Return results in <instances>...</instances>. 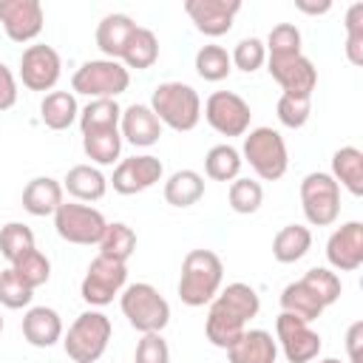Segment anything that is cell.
Listing matches in <instances>:
<instances>
[{
    "label": "cell",
    "mask_w": 363,
    "mask_h": 363,
    "mask_svg": "<svg viewBox=\"0 0 363 363\" xmlns=\"http://www.w3.org/2000/svg\"><path fill=\"white\" fill-rule=\"evenodd\" d=\"M258 312H261L258 292L244 281H233L224 289H218V295L210 301L207 320H204V335L213 346L230 349L247 332V323Z\"/></svg>",
    "instance_id": "cell-1"
},
{
    "label": "cell",
    "mask_w": 363,
    "mask_h": 363,
    "mask_svg": "<svg viewBox=\"0 0 363 363\" xmlns=\"http://www.w3.org/2000/svg\"><path fill=\"white\" fill-rule=\"evenodd\" d=\"M224 281V264L213 250H190L182 261L179 275V298L184 306H204L210 303Z\"/></svg>",
    "instance_id": "cell-2"
},
{
    "label": "cell",
    "mask_w": 363,
    "mask_h": 363,
    "mask_svg": "<svg viewBox=\"0 0 363 363\" xmlns=\"http://www.w3.org/2000/svg\"><path fill=\"white\" fill-rule=\"evenodd\" d=\"M150 111L170 130L187 133L201 119V99H199V94H196L193 85L170 79V82H159L153 88V94H150Z\"/></svg>",
    "instance_id": "cell-3"
},
{
    "label": "cell",
    "mask_w": 363,
    "mask_h": 363,
    "mask_svg": "<svg viewBox=\"0 0 363 363\" xmlns=\"http://www.w3.org/2000/svg\"><path fill=\"white\" fill-rule=\"evenodd\" d=\"M241 162H250L255 176L261 182H278L286 167H289V153L286 142L275 128H252L244 133V147H241Z\"/></svg>",
    "instance_id": "cell-4"
},
{
    "label": "cell",
    "mask_w": 363,
    "mask_h": 363,
    "mask_svg": "<svg viewBox=\"0 0 363 363\" xmlns=\"http://www.w3.org/2000/svg\"><path fill=\"white\" fill-rule=\"evenodd\" d=\"M111 332H113L111 318L99 309H88V312L77 315V320L68 326V332L62 337L65 354L74 363H96L108 349Z\"/></svg>",
    "instance_id": "cell-5"
},
{
    "label": "cell",
    "mask_w": 363,
    "mask_h": 363,
    "mask_svg": "<svg viewBox=\"0 0 363 363\" xmlns=\"http://www.w3.org/2000/svg\"><path fill=\"white\" fill-rule=\"evenodd\" d=\"M119 306L128 323L142 335L162 332L170 323V303L164 301V295H159L153 284H128L119 295Z\"/></svg>",
    "instance_id": "cell-6"
},
{
    "label": "cell",
    "mask_w": 363,
    "mask_h": 363,
    "mask_svg": "<svg viewBox=\"0 0 363 363\" xmlns=\"http://www.w3.org/2000/svg\"><path fill=\"white\" fill-rule=\"evenodd\" d=\"M130 85V71L119 60H88L71 77V91L91 99H116Z\"/></svg>",
    "instance_id": "cell-7"
},
{
    "label": "cell",
    "mask_w": 363,
    "mask_h": 363,
    "mask_svg": "<svg viewBox=\"0 0 363 363\" xmlns=\"http://www.w3.org/2000/svg\"><path fill=\"white\" fill-rule=\"evenodd\" d=\"M301 207L312 227H329L340 216V184L323 173H306L301 182Z\"/></svg>",
    "instance_id": "cell-8"
},
{
    "label": "cell",
    "mask_w": 363,
    "mask_h": 363,
    "mask_svg": "<svg viewBox=\"0 0 363 363\" xmlns=\"http://www.w3.org/2000/svg\"><path fill=\"white\" fill-rule=\"evenodd\" d=\"M54 227H57V235L68 244H79V247H91V244H99L108 221L105 216L91 207V204H82V201H62L60 210L54 213Z\"/></svg>",
    "instance_id": "cell-9"
},
{
    "label": "cell",
    "mask_w": 363,
    "mask_h": 363,
    "mask_svg": "<svg viewBox=\"0 0 363 363\" xmlns=\"http://www.w3.org/2000/svg\"><path fill=\"white\" fill-rule=\"evenodd\" d=\"M125 286H128V264L96 255L85 269V278L79 284V295L91 306H105L116 295H122Z\"/></svg>",
    "instance_id": "cell-10"
},
{
    "label": "cell",
    "mask_w": 363,
    "mask_h": 363,
    "mask_svg": "<svg viewBox=\"0 0 363 363\" xmlns=\"http://www.w3.org/2000/svg\"><path fill=\"white\" fill-rule=\"evenodd\" d=\"M207 125L221 136H244L250 130V102L235 91H213L204 102Z\"/></svg>",
    "instance_id": "cell-11"
},
{
    "label": "cell",
    "mask_w": 363,
    "mask_h": 363,
    "mask_svg": "<svg viewBox=\"0 0 363 363\" xmlns=\"http://www.w3.org/2000/svg\"><path fill=\"white\" fill-rule=\"evenodd\" d=\"M275 343L281 346L286 363H312L320 354V335L306 320L286 312L275 318Z\"/></svg>",
    "instance_id": "cell-12"
},
{
    "label": "cell",
    "mask_w": 363,
    "mask_h": 363,
    "mask_svg": "<svg viewBox=\"0 0 363 363\" xmlns=\"http://www.w3.org/2000/svg\"><path fill=\"white\" fill-rule=\"evenodd\" d=\"M62 74V60L57 54V48L45 45V43H34L28 48H23L20 54V79L28 91H54V85L60 82Z\"/></svg>",
    "instance_id": "cell-13"
},
{
    "label": "cell",
    "mask_w": 363,
    "mask_h": 363,
    "mask_svg": "<svg viewBox=\"0 0 363 363\" xmlns=\"http://www.w3.org/2000/svg\"><path fill=\"white\" fill-rule=\"evenodd\" d=\"M162 176H164L162 159L159 156H150V153H142V156L122 159L113 167V176L108 179V184L116 193H122V196H136V193L150 190L156 182H162Z\"/></svg>",
    "instance_id": "cell-14"
},
{
    "label": "cell",
    "mask_w": 363,
    "mask_h": 363,
    "mask_svg": "<svg viewBox=\"0 0 363 363\" xmlns=\"http://www.w3.org/2000/svg\"><path fill=\"white\" fill-rule=\"evenodd\" d=\"M267 71L284 88V94L312 99V91L318 85V68L309 57H303V51L292 57H267Z\"/></svg>",
    "instance_id": "cell-15"
},
{
    "label": "cell",
    "mask_w": 363,
    "mask_h": 363,
    "mask_svg": "<svg viewBox=\"0 0 363 363\" xmlns=\"http://www.w3.org/2000/svg\"><path fill=\"white\" fill-rule=\"evenodd\" d=\"M0 26L11 43H31L45 26L40 0H0Z\"/></svg>",
    "instance_id": "cell-16"
},
{
    "label": "cell",
    "mask_w": 363,
    "mask_h": 363,
    "mask_svg": "<svg viewBox=\"0 0 363 363\" xmlns=\"http://www.w3.org/2000/svg\"><path fill=\"white\" fill-rule=\"evenodd\" d=\"M184 11L193 26L207 37H221L233 28L241 0H184Z\"/></svg>",
    "instance_id": "cell-17"
},
{
    "label": "cell",
    "mask_w": 363,
    "mask_h": 363,
    "mask_svg": "<svg viewBox=\"0 0 363 363\" xmlns=\"http://www.w3.org/2000/svg\"><path fill=\"white\" fill-rule=\"evenodd\" d=\"M326 261L340 272H352L363 264V224L360 221H346L329 235Z\"/></svg>",
    "instance_id": "cell-18"
},
{
    "label": "cell",
    "mask_w": 363,
    "mask_h": 363,
    "mask_svg": "<svg viewBox=\"0 0 363 363\" xmlns=\"http://www.w3.org/2000/svg\"><path fill=\"white\" fill-rule=\"evenodd\" d=\"M119 133H122V139L130 142L133 147H150V145H156L159 136H162V122L156 119V113L150 111V105L133 102V105L122 108Z\"/></svg>",
    "instance_id": "cell-19"
},
{
    "label": "cell",
    "mask_w": 363,
    "mask_h": 363,
    "mask_svg": "<svg viewBox=\"0 0 363 363\" xmlns=\"http://www.w3.org/2000/svg\"><path fill=\"white\" fill-rule=\"evenodd\" d=\"M23 337L34 349H51L57 340H62V318L51 306H31L23 315Z\"/></svg>",
    "instance_id": "cell-20"
},
{
    "label": "cell",
    "mask_w": 363,
    "mask_h": 363,
    "mask_svg": "<svg viewBox=\"0 0 363 363\" xmlns=\"http://www.w3.org/2000/svg\"><path fill=\"white\" fill-rule=\"evenodd\" d=\"M62 201H65L62 182H57L51 176H34L23 187V210L31 213V216H37V218L54 216Z\"/></svg>",
    "instance_id": "cell-21"
},
{
    "label": "cell",
    "mask_w": 363,
    "mask_h": 363,
    "mask_svg": "<svg viewBox=\"0 0 363 363\" xmlns=\"http://www.w3.org/2000/svg\"><path fill=\"white\" fill-rule=\"evenodd\" d=\"M275 357H278V343L267 329H247L227 349L230 363H275Z\"/></svg>",
    "instance_id": "cell-22"
},
{
    "label": "cell",
    "mask_w": 363,
    "mask_h": 363,
    "mask_svg": "<svg viewBox=\"0 0 363 363\" xmlns=\"http://www.w3.org/2000/svg\"><path fill=\"white\" fill-rule=\"evenodd\" d=\"M136 23L130 14H122V11H113V14H105L96 26V48L105 54V60H119L130 34H133Z\"/></svg>",
    "instance_id": "cell-23"
},
{
    "label": "cell",
    "mask_w": 363,
    "mask_h": 363,
    "mask_svg": "<svg viewBox=\"0 0 363 363\" xmlns=\"http://www.w3.org/2000/svg\"><path fill=\"white\" fill-rule=\"evenodd\" d=\"M62 190L74 199V201H99L108 193V179L102 176L99 167L91 164H74L65 179H62Z\"/></svg>",
    "instance_id": "cell-24"
},
{
    "label": "cell",
    "mask_w": 363,
    "mask_h": 363,
    "mask_svg": "<svg viewBox=\"0 0 363 363\" xmlns=\"http://www.w3.org/2000/svg\"><path fill=\"white\" fill-rule=\"evenodd\" d=\"M40 119L51 130H68L79 119V105L71 91H51L40 102Z\"/></svg>",
    "instance_id": "cell-25"
},
{
    "label": "cell",
    "mask_w": 363,
    "mask_h": 363,
    "mask_svg": "<svg viewBox=\"0 0 363 363\" xmlns=\"http://www.w3.org/2000/svg\"><path fill=\"white\" fill-rule=\"evenodd\" d=\"M204 199V176L184 167L167 176L164 182V201L170 207H193Z\"/></svg>",
    "instance_id": "cell-26"
},
{
    "label": "cell",
    "mask_w": 363,
    "mask_h": 363,
    "mask_svg": "<svg viewBox=\"0 0 363 363\" xmlns=\"http://www.w3.org/2000/svg\"><path fill=\"white\" fill-rule=\"evenodd\" d=\"M337 184H343L352 196H363V153L352 145H343L332 153V173Z\"/></svg>",
    "instance_id": "cell-27"
},
{
    "label": "cell",
    "mask_w": 363,
    "mask_h": 363,
    "mask_svg": "<svg viewBox=\"0 0 363 363\" xmlns=\"http://www.w3.org/2000/svg\"><path fill=\"white\" fill-rule=\"evenodd\" d=\"M312 247V233L303 224H286L272 238V258L278 264H295L301 261Z\"/></svg>",
    "instance_id": "cell-28"
},
{
    "label": "cell",
    "mask_w": 363,
    "mask_h": 363,
    "mask_svg": "<svg viewBox=\"0 0 363 363\" xmlns=\"http://www.w3.org/2000/svg\"><path fill=\"white\" fill-rule=\"evenodd\" d=\"M323 309L326 306L320 303V298L303 281H292L281 289V312H286V315H295V318L312 323V320L320 318Z\"/></svg>",
    "instance_id": "cell-29"
},
{
    "label": "cell",
    "mask_w": 363,
    "mask_h": 363,
    "mask_svg": "<svg viewBox=\"0 0 363 363\" xmlns=\"http://www.w3.org/2000/svg\"><path fill=\"white\" fill-rule=\"evenodd\" d=\"M156 60H159V37H156L150 28L136 26L133 34H130V40H128V45H125V51H122V57H119V62H122L128 71H130V68L145 71V68H150Z\"/></svg>",
    "instance_id": "cell-30"
},
{
    "label": "cell",
    "mask_w": 363,
    "mask_h": 363,
    "mask_svg": "<svg viewBox=\"0 0 363 363\" xmlns=\"http://www.w3.org/2000/svg\"><path fill=\"white\" fill-rule=\"evenodd\" d=\"M96 247H99V255L128 264V258L136 250V233L125 221H108V227H105V233H102Z\"/></svg>",
    "instance_id": "cell-31"
},
{
    "label": "cell",
    "mask_w": 363,
    "mask_h": 363,
    "mask_svg": "<svg viewBox=\"0 0 363 363\" xmlns=\"http://www.w3.org/2000/svg\"><path fill=\"white\" fill-rule=\"evenodd\" d=\"M122 119V108L116 99H91L82 111H79V130L91 133V130H111L119 128Z\"/></svg>",
    "instance_id": "cell-32"
},
{
    "label": "cell",
    "mask_w": 363,
    "mask_h": 363,
    "mask_svg": "<svg viewBox=\"0 0 363 363\" xmlns=\"http://www.w3.org/2000/svg\"><path fill=\"white\" fill-rule=\"evenodd\" d=\"M82 150L96 164H113L119 159V153H122V133H119V128L82 133Z\"/></svg>",
    "instance_id": "cell-33"
},
{
    "label": "cell",
    "mask_w": 363,
    "mask_h": 363,
    "mask_svg": "<svg viewBox=\"0 0 363 363\" xmlns=\"http://www.w3.org/2000/svg\"><path fill=\"white\" fill-rule=\"evenodd\" d=\"M241 153L233 147V145H213L204 156V173L213 179V182H233L238 179L241 173Z\"/></svg>",
    "instance_id": "cell-34"
},
{
    "label": "cell",
    "mask_w": 363,
    "mask_h": 363,
    "mask_svg": "<svg viewBox=\"0 0 363 363\" xmlns=\"http://www.w3.org/2000/svg\"><path fill=\"white\" fill-rule=\"evenodd\" d=\"M230 71H233V60H230V54H227L224 45L210 43V45H201V48L196 51V74H199L201 79H207V82H221V79L230 77Z\"/></svg>",
    "instance_id": "cell-35"
},
{
    "label": "cell",
    "mask_w": 363,
    "mask_h": 363,
    "mask_svg": "<svg viewBox=\"0 0 363 363\" xmlns=\"http://www.w3.org/2000/svg\"><path fill=\"white\" fill-rule=\"evenodd\" d=\"M37 244H34V233H31V227L28 224H23V221H9V224H3L0 227V255L9 261V264H14V261H20L26 252H31Z\"/></svg>",
    "instance_id": "cell-36"
},
{
    "label": "cell",
    "mask_w": 363,
    "mask_h": 363,
    "mask_svg": "<svg viewBox=\"0 0 363 363\" xmlns=\"http://www.w3.org/2000/svg\"><path fill=\"white\" fill-rule=\"evenodd\" d=\"M227 201H230L233 213L250 216V213H255V210L264 204V187H261V182H255V179H241V176H238V179L230 182Z\"/></svg>",
    "instance_id": "cell-37"
},
{
    "label": "cell",
    "mask_w": 363,
    "mask_h": 363,
    "mask_svg": "<svg viewBox=\"0 0 363 363\" xmlns=\"http://www.w3.org/2000/svg\"><path fill=\"white\" fill-rule=\"evenodd\" d=\"M318 298H320V303L323 306H332L337 298H340V292H343V284H340V275L337 272H332L329 267H312V269H306L303 272V278H301Z\"/></svg>",
    "instance_id": "cell-38"
},
{
    "label": "cell",
    "mask_w": 363,
    "mask_h": 363,
    "mask_svg": "<svg viewBox=\"0 0 363 363\" xmlns=\"http://www.w3.org/2000/svg\"><path fill=\"white\" fill-rule=\"evenodd\" d=\"M31 298H34V289L11 267L0 269V306H6V309H23V306L31 303Z\"/></svg>",
    "instance_id": "cell-39"
},
{
    "label": "cell",
    "mask_w": 363,
    "mask_h": 363,
    "mask_svg": "<svg viewBox=\"0 0 363 363\" xmlns=\"http://www.w3.org/2000/svg\"><path fill=\"white\" fill-rule=\"evenodd\" d=\"M31 289H37V286H43V284H48V278H51V261L45 258V252H40L37 247L31 250V252H26L20 261H14V264H9Z\"/></svg>",
    "instance_id": "cell-40"
},
{
    "label": "cell",
    "mask_w": 363,
    "mask_h": 363,
    "mask_svg": "<svg viewBox=\"0 0 363 363\" xmlns=\"http://www.w3.org/2000/svg\"><path fill=\"white\" fill-rule=\"evenodd\" d=\"M267 57H292L301 54V31L295 23H278L267 37Z\"/></svg>",
    "instance_id": "cell-41"
},
{
    "label": "cell",
    "mask_w": 363,
    "mask_h": 363,
    "mask_svg": "<svg viewBox=\"0 0 363 363\" xmlns=\"http://www.w3.org/2000/svg\"><path fill=\"white\" fill-rule=\"evenodd\" d=\"M230 60H233V65H235L238 71L252 74V71H258V68L267 62V45H264V40H258V37H244V40L235 43Z\"/></svg>",
    "instance_id": "cell-42"
},
{
    "label": "cell",
    "mask_w": 363,
    "mask_h": 363,
    "mask_svg": "<svg viewBox=\"0 0 363 363\" xmlns=\"http://www.w3.org/2000/svg\"><path fill=\"white\" fill-rule=\"evenodd\" d=\"M346 57L352 65H363V3L346 9Z\"/></svg>",
    "instance_id": "cell-43"
},
{
    "label": "cell",
    "mask_w": 363,
    "mask_h": 363,
    "mask_svg": "<svg viewBox=\"0 0 363 363\" xmlns=\"http://www.w3.org/2000/svg\"><path fill=\"white\" fill-rule=\"evenodd\" d=\"M275 111H278L281 125L295 130V128H303V125L309 122L312 99H306V96H289V94H281V96H278Z\"/></svg>",
    "instance_id": "cell-44"
},
{
    "label": "cell",
    "mask_w": 363,
    "mask_h": 363,
    "mask_svg": "<svg viewBox=\"0 0 363 363\" xmlns=\"http://www.w3.org/2000/svg\"><path fill=\"white\" fill-rule=\"evenodd\" d=\"M133 363H170V346L162 337V332H147L139 337Z\"/></svg>",
    "instance_id": "cell-45"
},
{
    "label": "cell",
    "mask_w": 363,
    "mask_h": 363,
    "mask_svg": "<svg viewBox=\"0 0 363 363\" xmlns=\"http://www.w3.org/2000/svg\"><path fill=\"white\" fill-rule=\"evenodd\" d=\"M17 102V77L6 62H0V111L14 108Z\"/></svg>",
    "instance_id": "cell-46"
},
{
    "label": "cell",
    "mask_w": 363,
    "mask_h": 363,
    "mask_svg": "<svg viewBox=\"0 0 363 363\" xmlns=\"http://www.w3.org/2000/svg\"><path fill=\"white\" fill-rule=\"evenodd\" d=\"M360 343H363V320H354L346 329V349H349V363H363L360 360Z\"/></svg>",
    "instance_id": "cell-47"
},
{
    "label": "cell",
    "mask_w": 363,
    "mask_h": 363,
    "mask_svg": "<svg viewBox=\"0 0 363 363\" xmlns=\"http://www.w3.org/2000/svg\"><path fill=\"white\" fill-rule=\"evenodd\" d=\"M295 9H298V11H303V14H326V11L332 9V3H329V0H323V3H309V0H295Z\"/></svg>",
    "instance_id": "cell-48"
},
{
    "label": "cell",
    "mask_w": 363,
    "mask_h": 363,
    "mask_svg": "<svg viewBox=\"0 0 363 363\" xmlns=\"http://www.w3.org/2000/svg\"><path fill=\"white\" fill-rule=\"evenodd\" d=\"M315 363V360H312ZM318 363H343V360H337V357H323V360H318Z\"/></svg>",
    "instance_id": "cell-49"
},
{
    "label": "cell",
    "mask_w": 363,
    "mask_h": 363,
    "mask_svg": "<svg viewBox=\"0 0 363 363\" xmlns=\"http://www.w3.org/2000/svg\"><path fill=\"white\" fill-rule=\"evenodd\" d=\"M0 332H3V315H0Z\"/></svg>",
    "instance_id": "cell-50"
}]
</instances>
